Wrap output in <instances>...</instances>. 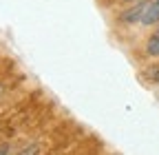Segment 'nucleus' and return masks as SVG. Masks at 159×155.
<instances>
[{
  "mask_svg": "<svg viewBox=\"0 0 159 155\" xmlns=\"http://www.w3.org/2000/svg\"><path fill=\"white\" fill-rule=\"evenodd\" d=\"M146 7H148V0H137V2H135L133 7H128L126 11H122V18H119V20H122V22H126V25L142 22Z\"/></svg>",
  "mask_w": 159,
  "mask_h": 155,
  "instance_id": "nucleus-1",
  "label": "nucleus"
},
{
  "mask_svg": "<svg viewBox=\"0 0 159 155\" xmlns=\"http://www.w3.org/2000/svg\"><path fill=\"white\" fill-rule=\"evenodd\" d=\"M159 22V0H150L146 11H144V18H142V25L144 27H152Z\"/></svg>",
  "mask_w": 159,
  "mask_h": 155,
  "instance_id": "nucleus-2",
  "label": "nucleus"
},
{
  "mask_svg": "<svg viewBox=\"0 0 159 155\" xmlns=\"http://www.w3.org/2000/svg\"><path fill=\"white\" fill-rule=\"evenodd\" d=\"M146 53L150 58H159V33L150 35L148 40H146Z\"/></svg>",
  "mask_w": 159,
  "mask_h": 155,
  "instance_id": "nucleus-3",
  "label": "nucleus"
},
{
  "mask_svg": "<svg viewBox=\"0 0 159 155\" xmlns=\"http://www.w3.org/2000/svg\"><path fill=\"white\" fill-rule=\"evenodd\" d=\"M144 78L148 82H159V64H152V67H146L144 69Z\"/></svg>",
  "mask_w": 159,
  "mask_h": 155,
  "instance_id": "nucleus-4",
  "label": "nucleus"
},
{
  "mask_svg": "<svg viewBox=\"0 0 159 155\" xmlns=\"http://www.w3.org/2000/svg\"><path fill=\"white\" fill-rule=\"evenodd\" d=\"M20 153H38V146H27V148H22V151H20Z\"/></svg>",
  "mask_w": 159,
  "mask_h": 155,
  "instance_id": "nucleus-5",
  "label": "nucleus"
},
{
  "mask_svg": "<svg viewBox=\"0 0 159 155\" xmlns=\"http://www.w3.org/2000/svg\"><path fill=\"white\" fill-rule=\"evenodd\" d=\"M9 151H11L9 146H0V153H9Z\"/></svg>",
  "mask_w": 159,
  "mask_h": 155,
  "instance_id": "nucleus-6",
  "label": "nucleus"
},
{
  "mask_svg": "<svg viewBox=\"0 0 159 155\" xmlns=\"http://www.w3.org/2000/svg\"><path fill=\"white\" fill-rule=\"evenodd\" d=\"M5 93V84H0V95H2Z\"/></svg>",
  "mask_w": 159,
  "mask_h": 155,
  "instance_id": "nucleus-7",
  "label": "nucleus"
},
{
  "mask_svg": "<svg viewBox=\"0 0 159 155\" xmlns=\"http://www.w3.org/2000/svg\"><path fill=\"white\" fill-rule=\"evenodd\" d=\"M157 33H159V22H157Z\"/></svg>",
  "mask_w": 159,
  "mask_h": 155,
  "instance_id": "nucleus-8",
  "label": "nucleus"
},
{
  "mask_svg": "<svg viewBox=\"0 0 159 155\" xmlns=\"http://www.w3.org/2000/svg\"><path fill=\"white\" fill-rule=\"evenodd\" d=\"M130 2H133V0H130Z\"/></svg>",
  "mask_w": 159,
  "mask_h": 155,
  "instance_id": "nucleus-9",
  "label": "nucleus"
}]
</instances>
